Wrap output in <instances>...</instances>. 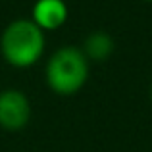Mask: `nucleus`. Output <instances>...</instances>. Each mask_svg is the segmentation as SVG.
<instances>
[{
  "instance_id": "7ed1b4c3",
  "label": "nucleus",
  "mask_w": 152,
  "mask_h": 152,
  "mask_svg": "<svg viewBox=\"0 0 152 152\" xmlns=\"http://www.w3.org/2000/svg\"><path fill=\"white\" fill-rule=\"evenodd\" d=\"M33 114L27 94L19 89L0 91V127L4 131H21Z\"/></svg>"
},
{
  "instance_id": "0eeeda50",
  "label": "nucleus",
  "mask_w": 152,
  "mask_h": 152,
  "mask_svg": "<svg viewBox=\"0 0 152 152\" xmlns=\"http://www.w3.org/2000/svg\"><path fill=\"white\" fill-rule=\"evenodd\" d=\"M150 98H152V89H150Z\"/></svg>"
},
{
  "instance_id": "423d86ee",
  "label": "nucleus",
  "mask_w": 152,
  "mask_h": 152,
  "mask_svg": "<svg viewBox=\"0 0 152 152\" xmlns=\"http://www.w3.org/2000/svg\"><path fill=\"white\" fill-rule=\"evenodd\" d=\"M142 2H152V0H142Z\"/></svg>"
},
{
  "instance_id": "f257e3e1",
  "label": "nucleus",
  "mask_w": 152,
  "mask_h": 152,
  "mask_svg": "<svg viewBox=\"0 0 152 152\" xmlns=\"http://www.w3.org/2000/svg\"><path fill=\"white\" fill-rule=\"evenodd\" d=\"M45 31L35 25L31 18H18L10 21L0 35V54L18 69L35 66L45 54Z\"/></svg>"
},
{
  "instance_id": "39448f33",
  "label": "nucleus",
  "mask_w": 152,
  "mask_h": 152,
  "mask_svg": "<svg viewBox=\"0 0 152 152\" xmlns=\"http://www.w3.org/2000/svg\"><path fill=\"white\" fill-rule=\"evenodd\" d=\"M81 50L89 62H106L114 54L115 42L112 39V35L106 33V31H93L83 41Z\"/></svg>"
},
{
  "instance_id": "20e7f679",
  "label": "nucleus",
  "mask_w": 152,
  "mask_h": 152,
  "mask_svg": "<svg viewBox=\"0 0 152 152\" xmlns=\"http://www.w3.org/2000/svg\"><path fill=\"white\" fill-rule=\"evenodd\" d=\"M69 10L66 0H37L31 10V19L42 31H56L66 25Z\"/></svg>"
},
{
  "instance_id": "f03ea898",
  "label": "nucleus",
  "mask_w": 152,
  "mask_h": 152,
  "mask_svg": "<svg viewBox=\"0 0 152 152\" xmlns=\"http://www.w3.org/2000/svg\"><path fill=\"white\" fill-rule=\"evenodd\" d=\"M91 62L83 54L81 46L66 45L48 56L45 66V79L52 93L60 96L77 94L89 81Z\"/></svg>"
}]
</instances>
